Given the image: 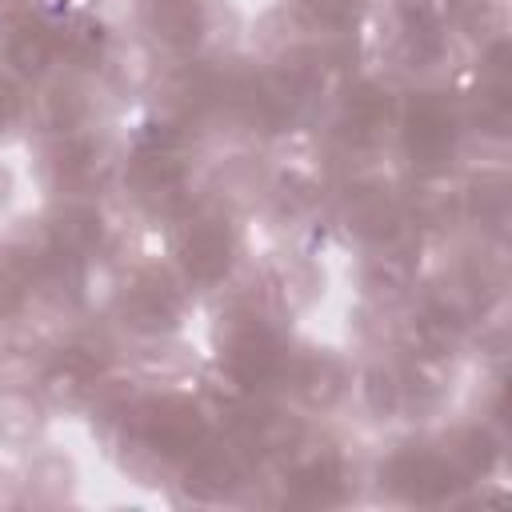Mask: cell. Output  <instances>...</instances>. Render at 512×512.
I'll return each instance as SVG.
<instances>
[{
	"label": "cell",
	"mask_w": 512,
	"mask_h": 512,
	"mask_svg": "<svg viewBox=\"0 0 512 512\" xmlns=\"http://www.w3.org/2000/svg\"><path fill=\"white\" fill-rule=\"evenodd\" d=\"M456 484L464 480L448 452L404 448L388 460V488H396L404 500H444Z\"/></svg>",
	"instance_id": "6da1fadb"
},
{
	"label": "cell",
	"mask_w": 512,
	"mask_h": 512,
	"mask_svg": "<svg viewBox=\"0 0 512 512\" xmlns=\"http://www.w3.org/2000/svg\"><path fill=\"white\" fill-rule=\"evenodd\" d=\"M232 252L236 244L224 220H192L180 236V264L196 284H216L228 272Z\"/></svg>",
	"instance_id": "7a4b0ae2"
},
{
	"label": "cell",
	"mask_w": 512,
	"mask_h": 512,
	"mask_svg": "<svg viewBox=\"0 0 512 512\" xmlns=\"http://www.w3.org/2000/svg\"><path fill=\"white\" fill-rule=\"evenodd\" d=\"M244 484L240 476V464L228 448H212V444H200L188 460H184V488L188 496L196 500H224L232 496L236 488Z\"/></svg>",
	"instance_id": "3957f363"
},
{
	"label": "cell",
	"mask_w": 512,
	"mask_h": 512,
	"mask_svg": "<svg viewBox=\"0 0 512 512\" xmlns=\"http://www.w3.org/2000/svg\"><path fill=\"white\" fill-rule=\"evenodd\" d=\"M404 140H408V152L420 156V160H444L452 152V140H456V128H452V116L444 104H432V100H420L408 120H404Z\"/></svg>",
	"instance_id": "277c9868"
}]
</instances>
